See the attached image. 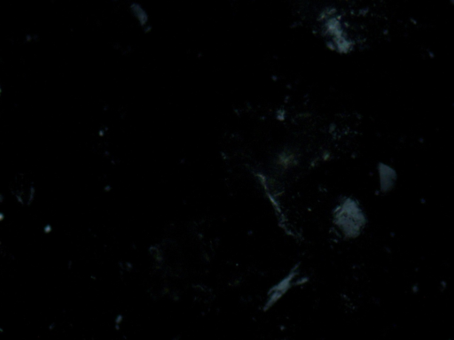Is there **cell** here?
<instances>
[{
	"label": "cell",
	"mask_w": 454,
	"mask_h": 340,
	"mask_svg": "<svg viewBox=\"0 0 454 340\" xmlns=\"http://www.w3.org/2000/svg\"><path fill=\"white\" fill-rule=\"evenodd\" d=\"M297 267L298 265L295 269H293L292 271L289 273L287 278H284L281 283H279L277 286H274L273 289L270 291L268 301L265 303V310L270 309L273 304H275L277 301H279L290 289V287L292 286L293 280L296 275Z\"/></svg>",
	"instance_id": "7a4b0ae2"
},
{
	"label": "cell",
	"mask_w": 454,
	"mask_h": 340,
	"mask_svg": "<svg viewBox=\"0 0 454 340\" xmlns=\"http://www.w3.org/2000/svg\"><path fill=\"white\" fill-rule=\"evenodd\" d=\"M13 193L15 194L18 200L21 203H29V200L32 199V187L28 184V182L21 178L20 180H16L13 184Z\"/></svg>",
	"instance_id": "3957f363"
},
{
	"label": "cell",
	"mask_w": 454,
	"mask_h": 340,
	"mask_svg": "<svg viewBox=\"0 0 454 340\" xmlns=\"http://www.w3.org/2000/svg\"><path fill=\"white\" fill-rule=\"evenodd\" d=\"M334 223L346 238L354 239L361 233L367 219L359 204L346 198L334 212Z\"/></svg>",
	"instance_id": "6da1fadb"
},
{
	"label": "cell",
	"mask_w": 454,
	"mask_h": 340,
	"mask_svg": "<svg viewBox=\"0 0 454 340\" xmlns=\"http://www.w3.org/2000/svg\"><path fill=\"white\" fill-rule=\"evenodd\" d=\"M296 153H294L292 151H285L278 158L277 165L281 169H287L292 167L293 165L296 163Z\"/></svg>",
	"instance_id": "277c9868"
}]
</instances>
